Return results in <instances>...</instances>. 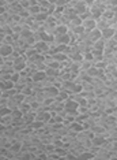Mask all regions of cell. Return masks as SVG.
I'll return each instance as SVG.
<instances>
[{
    "label": "cell",
    "instance_id": "obj_1",
    "mask_svg": "<svg viewBox=\"0 0 117 160\" xmlns=\"http://www.w3.org/2000/svg\"><path fill=\"white\" fill-rule=\"evenodd\" d=\"M26 62H27V58L25 55H19L16 58L15 60H14V68H15L16 72H19L22 70H25L26 68Z\"/></svg>",
    "mask_w": 117,
    "mask_h": 160
},
{
    "label": "cell",
    "instance_id": "obj_2",
    "mask_svg": "<svg viewBox=\"0 0 117 160\" xmlns=\"http://www.w3.org/2000/svg\"><path fill=\"white\" fill-rule=\"evenodd\" d=\"M78 107L79 104L76 103V101H74L72 99H68L64 101V110L69 112V114H75V112H78Z\"/></svg>",
    "mask_w": 117,
    "mask_h": 160
},
{
    "label": "cell",
    "instance_id": "obj_3",
    "mask_svg": "<svg viewBox=\"0 0 117 160\" xmlns=\"http://www.w3.org/2000/svg\"><path fill=\"white\" fill-rule=\"evenodd\" d=\"M89 4H86L85 2H83V0H79L78 3H76V4L72 7V8H74V11L78 14V15H80V14H83V12H86V11H89Z\"/></svg>",
    "mask_w": 117,
    "mask_h": 160
},
{
    "label": "cell",
    "instance_id": "obj_4",
    "mask_svg": "<svg viewBox=\"0 0 117 160\" xmlns=\"http://www.w3.org/2000/svg\"><path fill=\"white\" fill-rule=\"evenodd\" d=\"M50 118H52V114H50V111H42V112H38V114L34 116V121L46 123V122L50 121Z\"/></svg>",
    "mask_w": 117,
    "mask_h": 160
},
{
    "label": "cell",
    "instance_id": "obj_5",
    "mask_svg": "<svg viewBox=\"0 0 117 160\" xmlns=\"http://www.w3.org/2000/svg\"><path fill=\"white\" fill-rule=\"evenodd\" d=\"M110 152L106 151L105 148H100V151L97 152V153H94V158L93 159H98V160H106V159H110Z\"/></svg>",
    "mask_w": 117,
    "mask_h": 160
},
{
    "label": "cell",
    "instance_id": "obj_6",
    "mask_svg": "<svg viewBox=\"0 0 117 160\" xmlns=\"http://www.w3.org/2000/svg\"><path fill=\"white\" fill-rule=\"evenodd\" d=\"M106 136L105 134H94V137L91 138V142L93 145H98V147H102L105 142H106Z\"/></svg>",
    "mask_w": 117,
    "mask_h": 160
},
{
    "label": "cell",
    "instance_id": "obj_7",
    "mask_svg": "<svg viewBox=\"0 0 117 160\" xmlns=\"http://www.w3.org/2000/svg\"><path fill=\"white\" fill-rule=\"evenodd\" d=\"M109 28V23H108V19L105 17H100L98 19H96V29H98L100 32H102L104 29Z\"/></svg>",
    "mask_w": 117,
    "mask_h": 160
},
{
    "label": "cell",
    "instance_id": "obj_8",
    "mask_svg": "<svg viewBox=\"0 0 117 160\" xmlns=\"http://www.w3.org/2000/svg\"><path fill=\"white\" fill-rule=\"evenodd\" d=\"M14 51V47L11 44H0V55L2 56H8Z\"/></svg>",
    "mask_w": 117,
    "mask_h": 160
},
{
    "label": "cell",
    "instance_id": "obj_9",
    "mask_svg": "<svg viewBox=\"0 0 117 160\" xmlns=\"http://www.w3.org/2000/svg\"><path fill=\"white\" fill-rule=\"evenodd\" d=\"M12 88H15V82L11 81V79L0 81V92H2V90H7V89H12Z\"/></svg>",
    "mask_w": 117,
    "mask_h": 160
},
{
    "label": "cell",
    "instance_id": "obj_10",
    "mask_svg": "<svg viewBox=\"0 0 117 160\" xmlns=\"http://www.w3.org/2000/svg\"><path fill=\"white\" fill-rule=\"evenodd\" d=\"M82 25L85 26V29H89V30H91V29H96V19H94L93 17L87 18V19H83Z\"/></svg>",
    "mask_w": 117,
    "mask_h": 160
},
{
    "label": "cell",
    "instance_id": "obj_11",
    "mask_svg": "<svg viewBox=\"0 0 117 160\" xmlns=\"http://www.w3.org/2000/svg\"><path fill=\"white\" fill-rule=\"evenodd\" d=\"M68 99H69V94L65 92V90H58V93L53 97V100L61 101V103H64V101H65V100H68Z\"/></svg>",
    "mask_w": 117,
    "mask_h": 160
},
{
    "label": "cell",
    "instance_id": "obj_12",
    "mask_svg": "<svg viewBox=\"0 0 117 160\" xmlns=\"http://www.w3.org/2000/svg\"><path fill=\"white\" fill-rule=\"evenodd\" d=\"M30 77H31L33 81H42V79L46 77V72H45V71L35 70V71H34V72H33V74L30 75Z\"/></svg>",
    "mask_w": 117,
    "mask_h": 160
},
{
    "label": "cell",
    "instance_id": "obj_13",
    "mask_svg": "<svg viewBox=\"0 0 117 160\" xmlns=\"http://www.w3.org/2000/svg\"><path fill=\"white\" fill-rule=\"evenodd\" d=\"M12 115H11V112L8 115H4L2 116V119H0V125H6V126H12Z\"/></svg>",
    "mask_w": 117,
    "mask_h": 160
},
{
    "label": "cell",
    "instance_id": "obj_14",
    "mask_svg": "<svg viewBox=\"0 0 117 160\" xmlns=\"http://www.w3.org/2000/svg\"><path fill=\"white\" fill-rule=\"evenodd\" d=\"M113 34H115V28H106V29H104V30L101 32V36L104 38H110V37H113Z\"/></svg>",
    "mask_w": 117,
    "mask_h": 160
},
{
    "label": "cell",
    "instance_id": "obj_15",
    "mask_svg": "<svg viewBox=\"0 0 117 160\" xmlns=\"http://www.w3.org/2000/svg\"><path fill=\"white\" fill-rule=\"evenodd\" d=\"M65 33H68V26H65V25H56L54 34H65Z\"/></svg>",
    "mask_w": 117,
    "mask_h": 160
},
{
    "label": "cell",
    "instance_id": "obj_16",
    "mask_svg": "<svg viewBox=\"0 0 117 160\" xmlns=\"http://www.w3.org/2000/svg\"><path fill=\"white\" fill-rule=\"evenodd\" d=\"M93 48H96V49H101V51H104V48H105V38H104V37H102V36H101V37H100V38H98V40H97V41H96V42H94V44H93Z\"/></svg>",
    "mask_w": 117,
    "mask_h": 160
},
{
    "label": "cell",
    "instance_id": "obj_17",
    "mask_svg": "<svg viewBox=\"0 0 117 160\" xmlns=\"http://www.w3.org/2000/svg\"><path fill=\"white\" fill-rule=\"evenodd\" d=\"M37 53H38V51H37V48H35L34 45H33V47H29V48H27L26 51H25V56H26L27 59H30L31 56L37 55Z\"/></svg>",
    "mask_w": 117,
    "mask_h": 160
},
{
    "label": "cell",
    "instance_id": "obj_18",
    "mask_svg": "<svg viewBox=\"0 0 117 160\" xmlns=\"http://www.w3.org/2000/svg\"><path fill=\"white\" fill-rule=\"evenodd\" d=\"M19 111L22 112V114H29V112H31V105L25 103V101H22V103L19 104Z\"/></svg>",
    "mask_w": 117,
    "mask_h": 160
},
{
    "label": "cell",
    "instance_id": "obj_19",
    "mask_svg": "<svg viewBox=\"0 0 117 160\" xmlns=\"http://www.w3.org/2000/svg\"><path fill=\"white\" fill-rule=\"evenodd\" d=\"M49 14L48 12H40L37 15H31L33 17V21H38V22H45L46 18H48Z\"/></svg>",
    "mask_w": 117,
    "mask_h": 160
},
{
    "label": "cell",
    "instance_id": "obj_20",
    "mask_svg": "<svg viewBox=\"0 0 117 160\" xmlns=\"http://www.w3.org/2000/svg\"><path fill=\"white\" fill-rule=\"evenodd\" d=\"M46 75H50V77H57L60 74V68H54V67H48L45 70Z\"/></svg>",
    "mask_w": 117,
    "mask_h": 160
},
{
    "label": "cell",
    "instance_id": "obj_21",
    "mask_svg": "<svg viewBox=\"0 0 117 160\" xmlns=\"http://www.w3.org/2000/svg\"><path fill=\"white\" fill-rule=\"evenodd\" d=\"M71 129L74 130V132L76 133H79V132H82V130H85V127H83V123H79V122H72L71 123Z\"/></svg>",
    "mask_w": 117,
    "mask_h": 160
},
{
    "label": "cell",
    "instance_id": "obj_22",
    "mask_svg": "<svg viewBox=\"0 0 117 160\" xmlns=\"http://www.w3.org/2000/svg\"><path fill=\"white\" fill-rule=\"evenodd\" d=\"M86 72H87V75H89V77H91V78H96L97 75H98V72H100V70H98L97 67L91 66L90 68H87Z\"/></svg>",
    "mask_w": 117,
    "mask_h": 160
},
{
    "label": "cell",
    "instance_id": "obj_23",
    "mask_svg": "<svg viewBox=\"0 0 117 160\" xmlns=\"http://www.w3.org/2000/svg\"><path fill=\"white\" fill-rule=\"evenodd\" d=\"M52 58H53V60H56V62H63L67 59V55H64L63 52H54Z\"/></svg>",
    "mask_w": 117,
    "mask_h": 160
},
{
    "label": "cell",
    "instance_id": "obj_24",
    "mask_svg": "<svg viewBox=\"0 0 117 160\" xmlns=\"http://www.w3.org/2000/svg\"><path fill=\"white\" fill-rule=\"evenodd\" d=\"M27 10H29V12H30L31 15H37V14H40V12H41V7H40L38 4L27 7Z\"/></svg>",
    "mask_w": 117,
    "mask_h": 160
},
{
    "label": "cell",
    "instance_id": "obj_25",
    "mask_svg": "<svg viewBox=\"0 0 117 160\" xmlns=\"http://www.w3.org/2000/svg\"><path fill=\"white\" fill-rule=\"evenodd\" d=\"M93 66V62L91 60H87V59H83L80 62V70H87V68H90Z\"/></svg>",
    "mask_w": 117,
    "mask_h": 160
},
{
    "label": "cell",
    "instance_id": "obj_26",
    "mask_svg": "<svg viewBox=\"0 0 117 160\" xmlns=\"http://www.w3.org/2000/svg\"><path fill=\"white\" fill-rule=\"evenodd\" d=\"M117 45V42L113 40V37L110 38H105V48H115V47Z\"/></svg>",
    "mask_w": 117,
    "mask_h": 160
},
{
    "label": "cell",
    "instance_id": "obj_27",
    "mask_svg": "<svg viewBox=\"0 0 117 160\" xmlns=\"http://www.w3.org/2000/svg\"><path fill=\"white\" fill-rule=\"evenodd\" d=\"M85 30H86V29H85V26H83V25H79V26H75L74 29H72V32H74L76 36H80Z\"/></svg>",
    "mask_w": 117,
    "mask_h": 160
},
{
    "label": "cell",
    "instance_id": "obj_28",
    "mask_svg": "<svg viewBox=\"0 0 117 160\" xmlns=\"http://www.w3.org/2000/svg\"><path fill=\"white\" fill-rule=\"evenodd\" d=\"M93 66L97 67L98 70H105V68H106V63H105L104 60H101V62H96V63H93Z\"/></svg>",
    "mask_w": 117,
    "mask_h": 160
},
{
    "label": "cell",
    "instance_id": "obj_29",
    "mask_svg": "<svg viewBox=\"0 0 117 160\" xmlns=\"http://www.w3.org/2000/svg\"><path fill=\"white\" fill-rule=\"evenodd\" d=\"M10 112H11V110L8 107H0V118L4 116V115H8Z\"/></svg>",
    "mask_w": 117,
    "mask_h": 160
},
{
    "label": "cell",
    "instance_id": "obj_30",
    "mask_svg": "<svg viewBox=\"0 0 117 160\" xmlns=\"http://www.w3.org/2000/svg\"><path fill=\"white\" fill-rule=\"evenodd\" d=\"M21 78V75H19V72H14L12 75H11V81H14V82H18V79Z\"/></svg>",
    "mask_w": 117,
    "mask_h": 160
},
{
    "label": "cell",
    "instance_id": "obj_31",
    "mask_svg": "<svg viewBox=\"0 0 117 160\" xmlns=\"http://www.w3.org/2000/svg\"><path fill=\"white\" fill-rule=\"evenodd\" d=\"M67 6V0H56V7H64Z\"/></svg>",
    "mask_w": 117,
    "mask_h": 160
},
{
    "label": "cell",
    "instance_id": "obj_32",
    "mask_svg": "<svg viewBox=\"0 0 117 160\" xmlns=\"http://www.w3.org/2000/svg\"><path fill=\"white\" fill-rule=\"evenodd\" d=\"M19 4L23 7V8H27V7L30 6V4H29V0H19Z\"/></svg>",
    "mask_w": 117,
    "mask_h": 160
},
{
    "label": "cell",
    "instance_id": "obj_33",
    "mask_svg": "<svg viewBox=\"0 0 117 160\" xmlns=\"http://www.w3.org/2000/svg\"><path fill=\"white\" fill-rule=\"evenodd\" d=\"M106 6H117V0H106Z\"/></svg>",
    "mask_w": 117,
    "mask_h": 160
},
{
    "label": "cell",
    "instance_id": "obj_34",
    "mask_svg": "<svg viewBox=\"0 0 117 160\" xmlns=\"http://www.w3.org/2000/svg\"><path fill=\"white\" fill-rule=\"evenodd\" d=\"M83 2H85V3H86V4H89V6H91V4H93V3H94V0H83Z\"/></svg>",
    "mask_w": 117,
    "mask_h": 160
},
{
    "label": "cell",
    "instance_id": "obj_35",
    "mask_svg": "<svg viewBox=\"0 0 117 160\" xmlns=\"http://www.w3.org/2000/svg\"><path fill=\"white\" fill-rule=\"evenodd\" d=\"M113 11H115V12H117V6H115V7H113Z\"/></svg>",
    "mask_w": 117,
    "mask_h": 160
},
{
    "label": "cell",
    "instance_id": "obj_36",
    "mask_svg": "<svg viewBox=\"0 0 117 160\" xmlns=\"http://www.w3.org/2000/svg\"><path fill=\"white\" fill-rule=\"evenodd\" d=\"M115 33H117V26L115 28Z\"/></svg>",
    "mask_w": 117,
    "mask_h": 160
},
{
    "label": "cell",
    "instance_id": "obj_37",
    "mask_svg": "<svg viewBox=\"0 0 117 160\" xmlns=\"http://www.w3.org/2000/svg\"><path fill=\"white\" fill-rule=\"evenodd\" d=\"M68 2H71V0H67V3H68Z\"/></svg>",
    "mask_w": 117,
    "mask_h": 160
}]
</instances>
